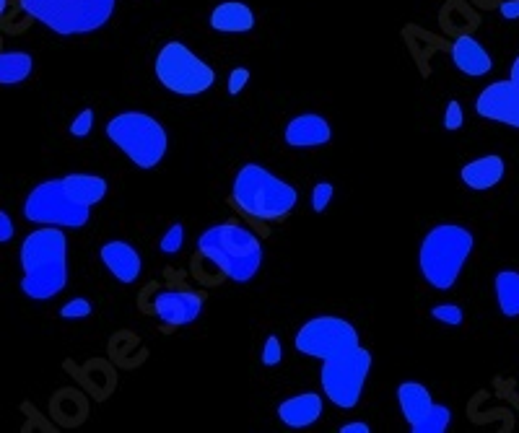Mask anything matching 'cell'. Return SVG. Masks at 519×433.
Instances as JSON below:
<instances>
[{"label":"cell","instance_id":"1","mask_svg":"<svg viewBox=\"0 0 519 433\" xmlns=\"http://www.w3.org/2000/svg\"><path fill=\"white\" fill-rule=\"evenodd\" d=\"M21 291L26 299L50 301L68 286V236L58 226H39L19 249Z\"/></svg>","mask_w":519,"mask_h":433},{"label":"cell","instance_id":"2","mask_svg":"<svg viewBox=\"0 0 519 433\" xmlns=\"http://www.w3.org/2000/svg\"><path fill=\"white\" fill-rule=\"evenodd\" d=\"M198 257L203 265L216 270L218 278L247 286L263 268L265 249L255 231L237 221H226L208 226L198 236Z\"/></svg>","mask_w":519,"mask_h":433},{"label":"cell","instance_id":"3","mask_svg":"<svg viewBox=\"0 0 519 433\" xmlns=\"http://www.w3.org/2000/svg\"><path fill=\"white\" fill-rule=\"evenodd\" d=\"M299 203L291 182L270 172L268 166L244 164L231 182V205L252 221L278 223L289 218Z\"/></svg>","mask_w":519,"mask_h":433},{"label":"cell","instance_id":"4","mask_svg":"<svg viewBox=\"0 0 519 433\" xmlns=\"http://www.w3.org/2000/svg\"><path fill=\"white\" fill-rule=\"evenodd\" d=\"M475 247L473 231L457 223H439L421 239L418 249V270L423 281L436 291H449L460 278L465 262Z\"/></svg>","mask_w":519,"mask_h":433},{"label":"cell","instance_id":"5","mask_svg":"<svg viewBox=\"0 0 519 433\" xmlns=\"http://www.w3.org/2000/svg\"><path fill=\"white\" fill-rule=\"evenodd\" d=\"M104 135L138 169L148 172V169H156L161 161L167 159V128L148 112H141V109H128V112L109 117V122L104 125Z\"/></svg>","mask_w":519,"mask_h":433},{"label":"cell","instance_id":"6","mask_svg":"<svg viewBox=\"0 0 519 433\" xmlns=\"http://www.w3.org/2000/svg\"><path fill=\"white\" fill-rule=\"evenodd\" d=\"M21 11L58 37H84L112 21L117 0H19Z\"/></svg>","mask_w":519,"mask_h":433},{"label":"cell","instance_id":"7","mask_svg":"<svg viewBox=\"0 0 519 433\" xmlns=\"http://www.w3.org/2000/svg\"><path fill=\"white\" fill-rule=\"evenodd\" d=\"M154 76L164 89L185 99L206 94L216 83V71L180 39H172L156 52Z\"/></svg>","mask_w":519,"mask_h":433},{"label":"cell","instance_id":"8","mask_svg":"<svg viewBox=\"0 0 519 433\" xmlns=\"http://www.w3.org/2000/svg\"><path fill=\"white\" fill-rule=\"evenodd\" d=\"M369 374H372V351H366L364 345L322 361L320 384L327 402L338 410H353L361 402Z\"/></svg>","mask_w":519,"mask_h":433},{"label":"cell","instance_id":"9","mask_svg":"<svg viewBox=\"0 0 519 433\" xmlns=\"http://www.w3.org/2000/svg\"><path fill=\"white\" fill-rule=\"evenodd\" d=\"M91 208L78 205L68 198L60 179L39 182L24 200V218L37 226H58V229H84L89 223Z\"/></svg>","mask_w":519,"mask_h":433},{"label":"cell","instance_id":"10","mask_svg":"<svg viewBox=\"0 0 519 433\" xmlns=\"http://www.w3.org/2000/svg\"><path fill=\"white\" fill-rule=\"evenodd\" d=\"M356 345H361L359 330L346 317H335V314H320V317L307 319L294 335L296 351L302 356L320 358V361L340 356Z\"/></svg>","mask_w":519,"mask_h":433},{"label":"cell","instance_id":"11","mask_svg":"<svg viewBox=\"0 0 519 433\" xmlns=\"http://www.w3.org/2000/svg\"><path fill=\"white\" fill-rule=\"evenodd\" d=\"M203 309H206V296L190 288H164L151 296V314L172 330L198 322Z\"/></svg>","mask_w":519,"mask_h":433},{"label":"cell","instance_id":"12","mask_svg":"<svg viewBox=\"0 0 519 433\" xmlns=\"http://www.w3.org/2000/svg\"><path fill=\"white\" fill-rule=\"evenodd\" d=\"M475 112L483 120L501 122V125L519 130V86L512 78L488 83L475 99Z\"/></svg>","mask_w":519,"mask_h":433},{"label":"cell","instance_id":"13","mask_svg":"<svg viewBox=\"0 0 519 433\" xmlns=\"http://www.w3.org/2000/svg\"><path fill=\"white\" fill-rule=\"evenodd\" d=\"M99 260L107 268V273L122 286H133L143 273V257L133 244L122 239H109L99 249Z\"/></svg>","mask_w":519,"mask_h":433},{"label":"cell","instance_id":"14","mask_svg":"<svg viewBox=\"0 0 519 433\" xmlns=\"http://www.w3.org/2000/svg\"><path fill=\"white\" fill-rule=\"evenodd\" d=\"M283 141L289 148L327 146L333 141V125L317 112H302V115L291 117L289 125L283 128Z\"/></svg>","mask_w":519,"mask_h":433},{"label":"cell","instance_id":"15","mask_svg":"<svg viewBox=\"0 0 519 433\" xmlns=\"http://www.w3.org/2000/svg\"><path fill=\"white\" fill-rule=\"evenodd\" d=\"M276 413L283 426L302 431V428H309L320 421L322 413H325V402L317 392H302V395H291L278 402Z\"/></svg>","mask_w":519,"mask_h":433},{"label":"cell","instance_id":"16","mask_svg":"<svg viewBox=\"0 0 519 433\" xmlns=\"http://www.w3.org/2000/svg\"><path fill=\"white\" fill-rule=\"evenodd\" d=\"M449 52H452V65H455L462 76L483 78L494 71V60H491L486 47L473 34H460L452 42V50Z\"/></svg>","mask_w":519,"mask_h":433},{"label":"cell","instance_id":"17","mask_svg":"<svg viewBox=\"0 0 519 433\" xmlns=\"http://www.w3.org/2000/svg\"><path fill=\"white\" fill-rule=\"evenodd\" d=\"M208 24L218 34H250L255 29L257 19L255 11L242 0H224V3H218L213 8Z\"/></svg>","mask_w":519,"mask_h":433},{"label":"cell","instance_id":"18","mask_svg":"<svg viewBox=\"0 0 519 433\" xmlns=\"http://www.w3.org/2000/svg\"><path fill=\"white\" fill-rule=\"evenodd\" d=\"M504 172H507V166H504V159H501L499 153H488V156H481V159L462 166L460 179L462 185L470 187V190L483 192L494 190L501 179H504Z\"/></svg>","mask_w":519,"mask_h":433},{"label":"cell","instance_id":"19","mask_svg":"<svg viewBox=\"0 0 519 433\" xmlns=\"http://www.w3.org/2000/svg\"><path fill=\"white\" fill-rule=\"evenodd\" d=\"M60 182H63L65 192H68V198L76 200V203L84 205V208H94V205H99L107 198L109 185L102 174L73 172L60 177Z\"/></svg>","mask_w":519,"mask_h":433},{"label":"cell","instance_id":"20","mask_svg":"<svg viewBox=\"0 0 519 433\" xmlns=\"http://www.w3.org/2000/svg\"><path fill=\"white\" fill-rule=\"evenodd\" d=\"M395 397H398V408L408 426L421 421L423 415L431 410V405H434V397H431L429 387L421 382H403L398 387V395Z\"/></svg>","mask_w":519,"mask_h":433},{"label":"cell","instance_id":"21","mask_svg":"<svg viewBox=\"0 0 519 433\" xmlns=\"http://www.w3.org/2000/svg\"><path fill=\"white\" fill-rule=\"evenodd\" d=\"M34 58L24 50L0 52V86H16L32 76Z\"/></svg>","mask_w":519,"mask_h":433},{"label":"cell","instance_id":"22","mask_svg":"<svg viewBox=\"0 0 519 433\" xmlns=\"http://www.w3.org/2000/svg\"><path fill=\"white\" fill-rule=\"evenodd\" d=\"M494 291L504 317H519V270H501L494 278Z\"/></svg>","mask_w":519,"mask_h":433},{"label":"cell","instance_id":"23","mask_svg":"<svg viewBox=\"0 0 519 433\" xmlns=\"http://www.w3.org/2000/svg\"><path fill=\"white\" fill-rule=\"evenodd\" d=\"M449 426H452V410L447 405H439L434 402L431 410L423 415L421 421H416L411 426L413 433H447Z\"/></svg>","mask_w":519,"mask_h":433},{"label":"cell","instance_id":"24","mask_svg":"<svg viewBox=\"0 0 519 433\" xmlns=\"http://www.w3.org/2000/svg\"><path fill=\"white\" fill-rule=\"evenodd\" d=\"M185 247V226L182 223H172L159 239V252L161 255H177L180 249Z\"/></svg>","mask_w":519,"mask_h":433},{"label":"cell","instance_id":"25","mask_svg":"<svg viewBox=\"0 0 519 433\" xmlns=\"http://www.w3.org/2000/svg\"><path fill=\"white\" fill-rule=\"evenodd\" d=\"M94 122H97V112L91 107H84L73 117L71 125H68V133H71L73 138H89L91 130H94Z\"/></svg>","mask_w":519,"mask_h":433},{"label":"cell","instance_id":"26","mask_svg":"<svg viewBox=\"0 0 519 433\" xmlns=\"http://www.w3.org/2000/svg\"><path fill=\"white\" fill-rule=\"evenodd\" d=\"M431 317L444 327H460L465 314H462V309L457 304H436L434 309H431Z\"/></svg>","mask_w":519,"mask_h":433},{"label":"cell","instance_id":"27","mask_svg":"<svg viewBox=\"0 0 519 433\" xmlns=\"http://www.w3.org/2000/svg\"><path fill=\"white\" fill-rule=\"evenodd\" d=\"M335 198V187L330 182H317L312 187V198H309V205H312L314 213H325L330 208Z\"/></svg>","mask_w":519,"mask_h":433},{"label":"cell","instance_id":"28","mask_svg":"<svg viewBox=\"0 0 519 433\" xmlns=\"http://www.w3.org/2000/svg\"><path fill=\"white\" fill-rule=\"evenodd\" d=\"M94 306L86 296H76V299H68L63 306H60V317L63 319H86L91 317Z\"/></svg>","mask_w":519,"mask_h":433},{"label":"cell","instance_id":"29","mask_svg":"<svg viewBox=\"0 0 519 433\" xmlns=\"http://www.w3.org/2000/svg\"><path fill=\"white\" fill-rule=\"evenodd\" d=\"M260 361H263V366H268V369H273V366H278V363L283 361V343L278 335H268V338H265Z\"/></svg>","mask_w":519,"mask_h":433},{"label":"cell","instance_id":"30","mask_svg":"<svg viewBox=\"0 0 519 433\" xmlns=\"http://www.w3.org/2000/svg\"><path fill=\"white\" fill-rule=\"evenodd\" d=\"M250 68H231L229 73V81H226V91H229V96H239L244 89H247V83H250Z\"/></svg>","mask_w":519,"mask_h":433},{"label":"cell","instance_id":"31","mask_svg":"<svg viewBox=\"0 0 519 433\" xmlns=\"http://www.w3.org/2000/svg\"><path fill=\"white\" fill-rule=\"evenodd\" d=\"M462 122H465V112H462V104L452 99V102L447 104V109H444V117H442L444 130H452V133H455V130L462 128Z\"/></svg>","mask_w":519,"mask_h":433},{"label":"cell","instance_id":"32","mask_svg":"<svg viewBox=\"0 0 519 433\" xmlns=\"http://www.w3.org/2000/svg\"><path fill=\"white\" fill-rule=\"evenodd\" d=\"M16 236V223H13L11 213L0 211V244H8Z\"/></svg>","mask_w":519,"mask_h":433},{"label":"cell","instance_id":"33","mask_svg":"<svg viewBox=\"0 0 519 433\" xmlns=\"http://www.w3.org/2000/svg\"><path fill=\"white\" fill-rule=\"evenodd\" d=\"M499 13L507 21H517L519 19V0H504L499 8Z\"/></svg>","mask_w":519,"mask_h":433},{"label":"cell","instance_id":"34","mask_svg":"<svg viewBox=\"0 0 519 433\" xmlns=\"http://www.w3.org/2000/svg\"><path fill=\"white\" fill-rule=\"evenodd\" d=\"M338 431L340 433H369L372 428H369V423L366 421H348V423H343Z\"/></svg>","mask_w":519,"mask_h":433},{"label":"cell","instance_id":"35","mask_svg":"<svg viewBox=\"0 0 519 433\" xmlns=\"http://www.w3.org/2000/svg\"><path fill=\"white\" fill-rule=\"evenodd\" d=\"M509 78H512V81L519 86V55H517V60L512 63V73H509Z\"/></svg>","mask_w":519,"mask_h":433},{"label":"cell","instance_id":"36","mask_svg":"<svg viewBox=\"0 0 519 433\" xmlns=\"http://www.w3.org/2000/svg\"><path fill=\"white\" fill-rule=\"evenodd\" d=\"M6 8H8V0H0V16L6 13Z\"/></svg>","mask_w":519,"mask_h":433}]
</instances>
